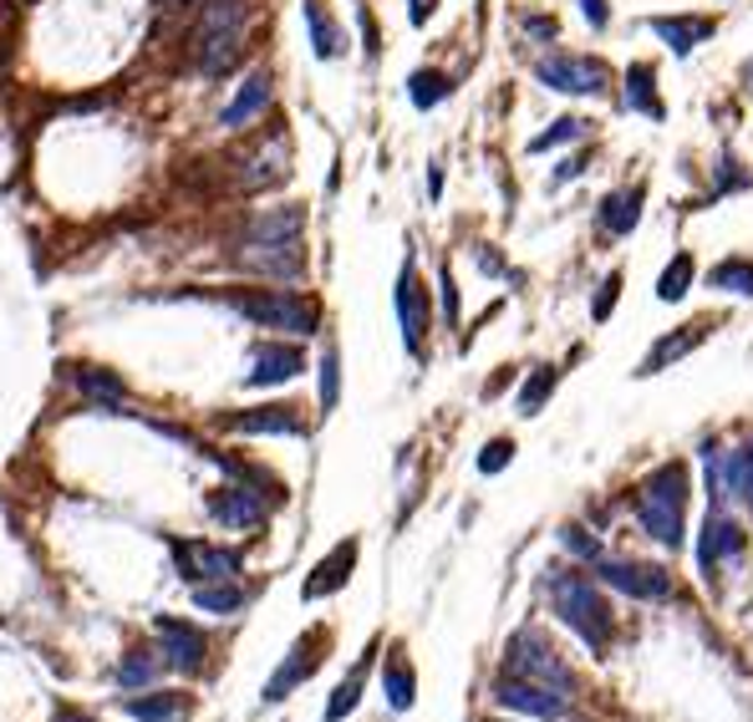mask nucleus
Instances as JSON below:
<instances>
[{
    "label": "nucleus",
    "instance_id": "f257e3e1",
    "mask_svg": "<svg viewBox=\"0 0 753 722\" xmlns=\"http://www.w3.org/2000/svg\"><path fill=\"white\" fill-rule=\"evenodd\" d=\"M545 595H550V611L570 626V631L591 647V656H601L616 636V616H611V601L601 595V580L596 576H576V570H545Z\"/></svg>",
    "mask_w": 753,
    "mask_h": 722
},
{
    "label": "nucleus",
    "instance_id": "f03ea898",
    "mask_svg": "<svg viewBox=\"0 0 753 722\" xmlns=\"http://www.w3.org/2000/svg\"><path fill=\"white\" fill-rule=\"evenodd\" d=\"M636 519L662 549L687 545V469L682 463H657L636 488Z\"/></svg>",
    "mask_w": 753,
    "mask_h": 722
},
{
    "label": "nucleus",
    "instance_id": "7ed1b4c3",
    "mask_svg": "<svg viewBox=\"0 0 753 722\" xmlns=\"http://www.w3.org/2000/svg\"><path fill=\"white\" fill-rule=\"evenodd\" d=\"M230 310L266 331H291V336H316L321 331V306L301 291H230Z\"/></svg>",
    "mask_w": 753,
    "mask_h": 722
},
{
    "label": "nucleus",
    "instance_id": "20e7f679",
    "mask_svg": "<svg viewBox=\"0 0 753 722\" xmlns=\"http://www.w3.org/2000/svg\"><path fill=\"white\" fill-rule=\"evenodd\" d=\"M504 672H509V677L534 682V687H550V693H561V697L576 693V672L565 666V656L550 647L534 626H525V631L504 647Z\"/></svg>",
    "mask_w": 753,
    "mask_h": 722
},
{
    "label": "nucleus",
    "instance_id": "39448f33",
    "mask_svg": "<svg viewBox=\"0 0 753 722\" xmlns=\"http://www.w3.org/2000/svg\"><path fill=\"white\" fill-rule=\"evenodd\" d=\"M591 576L601 580L605 590H621L632 601H667L672 595V576L662 565H647V560H616V555H601L591 560Z\"/></svg>",
    "mask_w": 753,
    "mask_h": 722
},
{
    "label": "nucleus",
    "instance_id": "423d86ee",
    "mask_svg": "<svg viewBox=\"0 0 753 722\" xmlns=\"http://www.w3.org/2000/svg\"><path fill=\"white\" fill-rule=\"evenodd\" d=\"M534 76H540L550 92H565V97H601V92L611 87L605 61H596V57H565V51L534 61Z\"/></svg>",
    "mask_w": 753,
    "mask_h": 722
},
{
    "label": "nucleus",
    "instance_id": "0eeeda50",
    "mask_svg": "<svg viewBox=\"0 0 753 722\" xmlns=\"http://www.w3.org/2000/svg\"><path fill=\"white\" fill-rule=\"evenodd\" d=\"M494 702H499L504 712H525V718H540V722L570 718V697L550 693V687H534V682H525V677H509V672H499V682H494Z\"/></svg>",
    "mask_w": 753,
    "mask_h": 722
},
{
    "label": "nucleus",
    "instance_id": "6e6552de",
    "mask_svg": "<svg viewBox=\"0 0 753 722\" xmlns=\"http://www.w3.org/2000/svg\"><path fill=\"white\" fill-rule=\"evenodd\" d=\"M392 306H398V326H402V341H408V352L423 356V336H428V291L417 281V265L413 255L402 260L398 270V291H392Z\"/></svg>",
    "mask_w": 753,
    "mask_h": 722
},
{
    "label": "nucleus",
    "instance_id": "1a4fd4ad",
    "mask_svg": "<svg viewBox=\"0 0 753 722\" xmlns=\"http://www.w3.org/2000/svg\"><path fill=\"white\" fill-rule=\"evenodd\" d=\"M270 509H275V499L250 484H230V488H214V494H209V514L220 519L224 530H260L270 519Z\"/></svg>",
    "mask_w": 753,
    "mask_h": 722
},
{
    "label": "nucleus",
    "instance_id": "9d476101",
    "mask_svg": "<svg viewBox=\"0 0 753 722\" xmlns=\"http://www.w3.org/2000/svg\"><path fill=\"white\" fill-rule=\"evenodd\" d=\"M174 565L178 576L204 585V580H235L239 576V549H224V545H204V540H178L174 545Z\"/></svg>",
    "mask_w": 753,
    "mask_h": 722
},
{
    "label": "nucleus",
    "instance_id": "9b49d317",
    "mask_svg": "<svg viewBox=\"0 0 753 722\" xmlns=\"http://www.w3.org/2000/svg\"><path fill=\"white\" fill-rule=\"evenodd\" d=\"M749 549V534H743L739 519H728L723 509H708V524H703V545H697V565H703V580H713L728 560H743Z\"/></svg>",
    "mask_w": 753,
    "mask_h": 722
},
{
    "label": "nucleus",
    "instance_id": "f8f14e48",
    "mask_svg": "<svg viewBox=\"0 0 753 722\" xmlns=\"http://www.w3.org/2000/svg\"><path fill=\"white\" fill-rule=\"evenodd\" d=\"M245 270H255V275H266V281H291L296 285L301 275H306V255H301V239H285V245H255V239H245V250L235 255Z\"/></svg>",
    "mask_w": 753,
    "mask_h": 722
},
{
    "label": "nucleus",
    "instance_id": "ddd939ff",
    "mask_svg": "<svg viewBox=\"0 0 753 722\" xmlns=\"http://www.w3.org/2000/svg\"><path fill=\"white\" fill-rule=\"evenodd\" d=\"M301 371H306V352L301 346H285V341H260L250 352V371H245V382L250 387H285L296 382Z\"/></svg>",
    "mask_w": 753,
    "mask_h": 722
},
{
    "label": "nucleus",
    "instance_id": "4468645a",
    "mask_svg": "<svg viewBox=\"0 0 753 722\" xmlns=\"http://www.w3.org/2000/svg\"><path fill=\"white\" fill-rule=\"evenodd\" d=\"M153 631L163 641V662L174 666V672H199L204 666V631H193L189 620H174V616H158L153 620Z\"/></svg>",
    "mask_w": 753,
    "mask_h": 722
},
{
    "label": "nucleus",
    "instance_id": "2eb2a0df",
    "mask_svg": "<svg viewBox=\"0 0 753 722\" xmlns=\"http://www.w3.org/2000/svg\"><path fill=\"white\" fill-rule=\"evenodd\" d=\"M647 26L662 46H672V57H693L697 46L718 31V21L713 15H651Z\"/></svg>",
    "mask_w": 753,
    "mask_h": 722
},
{
    "label": "nucleus",
    "instance_id": "dca6fc26",
    "mask_svg": "<svg viewBox=\"0 0 753 722\" xmlns=\"http://www.w3.org/2000/svg\"><path fill=\"white\" fill-rule=\"evenodd\" d=\"M270 97H275V87H270V72H266V67H255V72L239 82L235 97H230V107L220 113V128H230V133L250 128V122L270 107Z\"/></svg>",
    "mask_w": 753,
    "mask_h": 722
},
{
    "label": "nucleus",
    "instance_id": "f3484780",
    "mask_svg": "<svg viewBox=\"0 0 753 722\" xmlns=\"http://www.w3.org/2000/svg\"><path fill=\"white\" fill-rule=\"evenodd\" d=\"M642 204H647V189L642 184H632V189H611L601 199V209H596V224H601V235L611 239H626L642 224Z\"/></svg>",
    "mask_w": 753,
    "mask_h": 722
},
{
    "label": "nucleus",
    "instance_id": "a211bd4d",
    "mask_svg": "<svg viewBox=\"0 0 753 722\" xmlns=\"http://www.w3.org/2000/svg\"><path fill=\"white\" fill-rule=\"evenodd\" d=\"M245 57V31H209V36H193V61L204 76H230Z\"/></svg>",
    "mask_w": 753,
    "mask_h": 722
},
{
    "label": "nucleus",
    "instance_id": "6ab92c4d",
    "mask_svg": "<svg viewBox=\"0 0 753 722\" xmlns=\"http://www.w3.org/2000/svg\"><path fill=\"white\" fill-rule=\"evenodd\" d=\"M316 662H321V656H316V636H301L296 647H291V656L281 662V672L266 682V702H285V697L316 672Z\"/></svg>",
    "mask_w": 753,
    "mask_h": 722
},
{
    "label": "nucleus",
    "instance_id": "aec40b11",
    "mask_svg": "<svg viewBox=\"0 0 753 722\" xmlns=\"http://www.w3.org/2000/svg\"><path fill=\"white\" fill-rule=\"evenodd\" d=\"M621 103H626V113H642V118H651V122L667 118V103L657 97V67H651V61H632V67H626Z\"/></svg>",
    "mask_w": 753,
    "mask_h": 722
},
{
    "label": "nucleus",
    "instance_id": "412c9836",
    "mask_svg": "<svg viewBox=\"0 0 753 722\" xmlns=\"http://www.w3.org/2000/svg\"><path fill=\"white\" fill-rule=\"evenodd\" d=\"M352 565H356V540H346V545H337L321 565H316V570H310V580L301 585V595H306V601L337 595V590L346 585V580H352Z\"/></svg>",
    "mask_w": 753,
    "mask_h": 722
},
{
    "label": "nucleus",
    "instance_id": "4be33fe9",
    "mask_svg": "<svg viewBox=\"0 0 753 722\" xmlns=\"http://www.w3.org/2000/svg\"><path fill=\"white\" fill-rule=\"evenodd\" d=\"M703 336H708V321H693V326H682L678 336H662L647 352V362L636 367V377H657V371H667L672 362H682V356L693 352V346H703Z\"/></svg>",
    "mask_w": 753,
    "mask_h": 722
},
{
    "label": "nucleus",
    "instance_id": "5701e85b",
    "mask_svg": "<svg viewBox=\"0 0 753 722\" xmlns=\"http://www.w3.org/2000/svg\"><path fill=\"white\" fill-rule=\"evenodd\" d=\"M301 229H306V214H301L296 204H285V209L255 214V220L245 224V239H255V245H285V239H301Z\"/></svg>",
    "mask_w": 753,
    "mask_h": 722
},
{
    "label": "nucleus",
    "instance_id": "b1692460",
    "mask_svg": "<svg viewBox=\"0 0 753 722\" xmlns=\"http://www.w3.org/2000/svg\"><path fill=\"white\" fill-rule=\"evenodd\" d=\"M235 433H291V438H301L306 433V423L296 417V407H285V402H270V407H250V413H235L224 417Z\"/></svg>",
    "mask_w": 753,
    "mask_h": 722
},
{
    "label": "nucleus",
    "instance_id": "393cba45",
    "mask_svg": "<svg viewBox=\"0 0 753 722\" xmlns=\"http://www.w3.org/2000/svg\"><path fill=\"white\" fill-rule=\"evenodd\" d=\"M122 712L133 722H189V697L184 693H149V697H128Z\"/></svg>",
    "mask_w": 753,
    "mask_h": 722
},
{
    "label": "nucleus",
    "instance_id": "a878e982",
    "mask_svg": "<svg viewBox=\"0 0 753 722\" xmlns=\"http://www.w3.org/2000/svg\"><path fill=\"white\" fill-rule=\"evenodd\" d=\"M306 26H310V51L321 61L341 57L346 51V36H341V26L326 15V0H306Z\"/></svg>",
    "mask_w": 753,
    "mask_h": 722
},
{
    "label": "nucleus",
    "instance_id": "bb28decb",
    "mask_svg": "<svg viewBox=\"0 0 753 722\" xmlns=\"http://www.w3.org/2000/svg\"><path fill=\"white\" fill-rule=\"evenodd\" d=\"M383 693H387V708L392 712H408L413 708V697H417V677H413V666H408V656L402 651H392L383 666Z\"/></svg>",
    "mask_w": 753,
    "mask_h": 722
},
{
    "label": "nucleus",
    "instance_id": "cd10ccee",
    "mask_svg": "<svg viewBox=\"0 0 753 722\" xmlns=\"http://www.w3.org/2000/svg\"><path fill=\"white\" fill-rule=\"evenodd\" d=\"M723 484H728V499L753 509V438H743L733 453H723Z\"/></svg>",
    "mask_w": 753,
    "mask_h": 722
},
{
    "label": "nucleus",
    "instance_id": "c85d7f7f",
    "mask_svg": "<svg viewBox=\"0 0 753 722\" xmlns=\"http://www.w3.org/2000/svg\"><path fill=\"white\" fill-rule=\"evenodd\" d=\"M281 178H285V138H275V143L260 147V153L245 163L239 184H245V189H270V184H281Z\"/></svg>",
    "mask_w": 753,
    "mask_h": 722
},
{
    "label": "nucleus",
    "instance_id": "c756f323",
    "mask_svg": "<svg viewBox=\"0 0 753 722\" xmlns=\"http://www.w3.org/2000/svg\"><path fill=\"white\" fill-rule=\"evenodd\" d=\"M708 285L713 291H728V295H743V300H749L753 295V260L749 255H728V260H718V265L708 270Z\"/></svg>",
    "mask_w": 753,
    "mask_h": 722
},
{
    "label": "nucleus",
    "instance_id": "7c9ffc66",
    "mask_svg": "<svg viewBox=\"0 0 753 722\" xmlns=\"http://www.w3.org/2000/svg\"><path fill=\"white\" fill-rule=\"evenodd\" d=\"M193 605L209 611V616H235L245 605V590L235 580H204V585H193Z\"/></svg>",
    "mask_w": 753,
    "mask_h": 722
},
{
    "label": "nucleus",
    "instance_id": "2f4dec72",
    "mask_svg": "<svg viewBox=\"0 0 753 722\" xmlns=\"http://www.w3.org/2000/svg\"><path fill=\"white\" fill-rule=\"evenodd\" d=\"M72 382H77V392H82V398H92L97 407H107V413H113V407H122V382L113 377V371L82 367V371L72 377Z\"/></svg>",
    "mask_w": 753,
    "mask_h": 722
},
{
    "label": "nucleus",
    "instance_id": "473e14b6",
    "mask_svg": "<svg viewBox=\"0 0 753 722\" xmlns=\"http://www.w3.org/2000/svg\"><path fill=\"white\" fill-rule=\"evenodd\" d=\"M555 387H561V367H555V362H545V367H534V371H530V382L519 387L515 407H519L525 417H534V413H540V407L550 402V392H555Z\"/></svg>",
    "mask_w": 753,
    "mask_h": 722
},
{
    "label": "nucleus",
    "instance_id": "72a5a7b5",
    "mask_svg": "<svg viewBox=\"0 0 753 722\" xmlns=\"http://www.w3.org/2000/svg\"><path fill=\"white\" fill-rule=\"evenodd\" d=\"M454 92V82H448L438 67H417L413 76H408V97H413V107L417 113H428V107H438Z\"/></svg>",
    "mask_w": 753,
    "mask_h": 722
},
{
    "label": "nucleus",
    "instance_id": "f704fd0d",
    "mask_svg": "<svg viewBox=\"0 0 753 722\" xmlns=\"http://www.w3.org/2000/svg\"><path fill=\"white\" fill-rule=\"evenodd\" d=\"M687 291H693V255L678 250L672 255V265L657 275V300H662V306H678Z\"/></svg>",
    "mask_w": 753,
    "mask_h": 722
},
{
    "label": "nucleus",
    "instance_id": "c9c22d12",
    "mask_svg": "<svg viewBox=\"0 0 753 722\" xmlns=\"http://www.w3.org/2000/svg\"><path fill=\"white\" fill-rule=\"evenodd\" d=\"M362 687H367V662H356L352 672H346V682H341L337 693H331V702H326V718H321V722H341V718H352L356 702H362Z\"/></svg>",
    "mask_w": 753,
    "mask_h": 722
},
{
    "label": "nucleus",
    "instance_id": "e433bc0d",
    "mask_svg": "<svg viewBox=\"0 0 753 722\" xmlns=\"http://www.w3.org/2000/svg\"><path fill=\"white\" fill-rule=\"evenodd\" d=\"M163 666H168V662H163V656H153V651H133V656H128V662L118 666V687H122V693H133V687H149V682L158 677Z\"/></svg>",
    "mask_w": 753,
    "mask_h": 722
},
{
    "label": "nucleus",
    "instance_id": "4c0bfd02",
    "mask_svg": "<svg viewBox=\"0 0 753 722\" xmlns=\"http://www.w3.org/2000/svg\"><path fill=\"white\" fill-rule=\"evenodd\" d=\"M586 133H591L586 118H555L540 138H530V153H550V147H561V143H580Z\"/></svg>",
    "mask_w": 753,
    "mask_h": 722
},
{
    "label": "nucleus",
    "instance_id": "58836bf2",
    "mask_svg": "<svg viewBox=\"0 0 753 722\" xmlns=\"http://www.w3.org/2000/svg\"><path fill=\"white\" fill-rule=\"evenodd\" d=\"M341 402V352L337 346H326L321 352V407L331 413Z\"/></svg>",
    "mask_w": 753,
    "mask_h": 722
},
{
    "label": "nucleus",
    "instance_id": "ea45409f",
    "mask_svg": "<svg viewBox=\"0 0 753 722\" xmlns=\"http://www.w3.org/2000/svg\"><path fill=\"white\" fill-rule=\"evenodd\" d=\"M561 545L570 549V555H580L586 565L601 560V540H596L591 530H580V524H565V530H561Z\"/></svg>",
    "mask_w": 753,
    "mask_h": 722
},
{
    "label": "nucleus",
    "instance_id": "a19ab883",
    "mask_svg": "<svg viewBox=\"0 0 753 722\" xmlns=\"http://www.w3.org/2000/svg\"><path fill=\"white\" fill-rule=\"evenodd\" d=\"M509 463H515V442H509V438L484 442V453H479V473H504Z\"/></svg>",
    "mask_w": 753,
    "mask_h": 722
},
{
    "label": "nucleus",
    "instance_id": "79ce46f5",
    "mask_svg": "<svg viewBox=\"0 0 753 722\" xmlns=\"http://www.w3.org/2000/svg\"><path fill=\"white\" fill-rule=\"evenodd\" d=\"M616 295H621V270H611L601 281V295H596L591 306V321H611V310H616Z\"/></svg>",
    "mask_w": 753,
    "mask_h": 722
},
{
    "label": "nucleus",
    "instance_id": "37998d69",
    "mask_svg": "<svg viewBox=\"0 0 753 722\" xmlns=\"http://www.w3.org/2000/svg\"><path fill=\"white\" fill-rule=\"evenodd\" d=\"M580 174H586V153H570V158L550 174V189H561V184H570V178H580Z\"/></svg>",
    "mask_w": 753,
    "mask_h": 722
},
{
    "label": "nucleus",
    "instance_id": "c03bdc74",
    "mask_svg": "<svg viewBox=\"0 0 753 722\" xmlns=\"http://www.w3.org/2000/svg\"><path fill=\"white\" fill-rule=\"evenodd\" d=\"M580 15L591 21V31H605V26H611V11H605V0H580Z\"/></svg>",
    "mask_w": 753,
    "mask_h": 722
},
{
    "label": "nucleus",
    "instance_id": "a18cd8bd",
    "mask_svg": "<svg viewBox=\"0 0 753 722\" xmlns=\"http://www.w3.org/2000/svg\"><path fill=\"white\" fill-rule=\"evenodd\" d=\"M438 291H444V316H448V321H458V291H454V275H448V265H444V275H438Z\"/></svg>",
    "mask_w": 753,
    "mask_h": 722
},
{
    "label": "nucleus",
    "instance_id": "49530a36",
    "mask_svg": "<svg viewBox=\"0 0 753 722\" xmlns=\"http://www.w3.org/2000/svg\"><path fill=\"white\" fill-rule=\"evenodd\" d=\"M438 11V0H408V15H413V26H428V15Z\"/></svg>",
    "mask_w": 753,
    "mask_h": 722
},
{
    "label": "nucleus",
    "instance_id": "de8ad7c7",
    "mask_svg": "<svg viewBox=\"0 0 753 722\" xmlns=\"http://www.w3.org/2000/svg\"><path fill=\"white\" fill-rule=\"evenodd\" d=\"M525 31H530V36H555V15H530Z\"/></svg>",
    "mask_w": 753,
    "mask_h": 722
},
{
    "label": "nucleus",
    "instance_id": "09e8293b",
    "mask_svg": "<svg viewBox=\"0 0 753 722\" xmlns=\"http://www.w3.org/2000/svg\"><path fill=\"white\" fill-rule=\"evenodd\" d=\"M428 193H433V199L444 193V174H438V163H433V174H428Z\"/></svg>",
    "mask_w": 753,
    "mask_h": 722
},
{
    "label": "nucleus",
    "instance_id": "8fccbe9b",
    "mask_svg": "<svg viewBox=\"0 0 753 722\" xmlns=\"http://www.w3.org/2000/svg\"><path fill=\"white\" fill-rule=\"evenodd\" d=\"M57 722H92V718H82V712H57Z\"/></svg>",
    "mask_w": 753,
    "mask_h": 722
},
{
    "label": "nucleus",
    "instance_id": "3c124183",
    "mask_svg": "<svg viewBox=\"0 0 753 722\" xmlns=\"http://www.w3.org/2000/svg\"><path fill=\"white\" fill-rule=\"evenodd\" d=\"M749 87H753V61H749Z\"/></svg>",
    "mask_w": 753,
    "mask_h": 722
}]
</instances>
